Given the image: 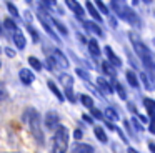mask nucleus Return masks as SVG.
<instances>
[{"label":"nucleus","instance_id":"nucleus-20","mask_svg":"<svg viewBox=\"0 0 155 153\" xmlns=\"http://www.w3.org/2000/svg\"><path fill=\"white\" fill-rule=\"evenodd\" d=\"M94 133H95V136L98 138V142H102V143H107V142H108L107 133H105V130L102 128V126H95V128H94Z\"/></svg>","mask_w":155,"mask_h":153},{"label":"nucleus","instance_id":"nucleus-31","mask_svg":"<svg viewBox=\"0 0 155 153\" xmlns=\"http://www.w3.org/2000/svg\"><path fill=\"white\" fill-rule=\"evenodd\" d=\"M40 7L42 8H44V7L45 8H50V7L52 8H57V0H42Z\"/></svg>","mask_w":155,"mask_h":153},{"label":"nucleus","instance_id":"nucleus-40","mask_svg":"<svg viewBox=\"0 0 155 153\" xmlns=\"http://www.w3.org/2000/svg\"><path fill=\"white\" fill-rule=\"evenodd\" d=\"M108 23H110V25L114 27V28H117V20H115L114 17H110V22H108Z\"/></svg>","mask_w":155,"mask_h":153},{"label":"nucleus","instance_id":"nucleus-2","mask_svg":"<svg viewBox=\"0 0 155 153\" xmlns=\"http://www.w3.org/2000/svg\"><path fill=\"white\" fill-rule=\"evenodd\" d=\"M110 3H112L114 12L117 13L120 18H124L125 22H128L130 25L137 27V28H140V27H142L140 17L135 13V10L132 8V7L127 5V2H125V0H110Z\"/></svg>","mask_w":155,"mask_h":153},{"label":"nucleus","instance_id":"nucleus-39","mask_svg":"<svg viewBox=\"0 0 155 153\" xmlns=\"http://www.w3.org/2000/svg\"><path fill=\"white\" fill-rule=\"evenodd\" d=\"M112 148H114V151L115 153H122V150H120V146L117 145V143H112Z\"/></svg>","mask_w":155,"mask_h":153},{"label":"nucleus","instance_id":"nucleus-41","mask_svg":"<svg viewBox=\"0 0 155 153\" xmlns=\"http://www.w3.org/2000/svg\"><path fill=\"white\" fill-rule=\"evenodd\" d=\"M74 136H75V138H77V140H80V138H82V132H80V130H75Z\"/></svg>","mask_w":155,"mask_h":153},{"label":"nucleus","instance_id":"nucleus-14","mask_svg":"<svg viewBox=\"0 0 155 153\" xmlns=\"http://www.w3.org/2000/svg\"><path fill=\"white\" fill-rule=\"evenodd\" d=\"M97 85H98V88H100V92H104V93H114V90L115 88H112V85L107 82L105 78H97Z\"/></svg>","mask_w":155,"mask_h":153},{"label":"nucleus","instance_id":"nucleus-15","mask_svg":"<svg viewBox=\"0 0 155 153\" xmlns=\"http://www.w3.org/2000/svg\"><path fill=\"white\" fill-rule=\"evenodd\" d=\"M88 52H90L92 57H100V47H98V42L95 38L88 40Z\"/></svg>","mask_w":155,"mask_h":153},{"label":"nucleus","instance_id":"nucleus-34","mask_svg":"<svg viewBox=\"0 0 155 153\" xmlns=\"http://www.w3.org/2000/svg\"><path fill=\"white\" fill-rule=\"evenodd\" d=\"M7 98V90H5V85L0 82V102H4Z\"/></svg>","mask_w":155,"mask_h":153},{"label":"nucleus","instance_id":"nucleus-11","mask_svg":"<svg viewBox=\"0 0 155 153\" xmlns=\"http://www.w3.org/2000/svg\"><path fill=\"white\" fill-rule=\"evenodd\" d=\"M72 153H95V148L88 143H77L72 148Z\"/></svg>","mask_w":155,"mask_h":153},{"label":"nucleus","instance_id":"nucleus-12","mask_svg":"<svg viewBox=\"0 0 155 153\" xmlns=\"http://www.w3.org/2000/svg\"><path fill=\"white\" fill-rule=\"evenodd\" d=\"M105 55H107L108 62H110L112 65H115V67H120L122 65V60L115 55V52L112 50V47H105Z\"/></svg>","mask_w":155,"mask_h":153},{"label":"nucleus","instance_id":"nucleus-32","mask_svg":"<svg viewBox=\"0 0 155 153\" xmlns=\"http://www.w3.org/2000/svg\"><path fill=\"white\" fill-rule=\"evenodd\" d=\"M27 30L32 33V38H34V42H38V33H37V30L32 27V23H27Z\"/></svg>","mask_w":155,"mask_h":153},{"label":"nucleus","instance_id":"nucleus-4","mask_svg":"<svg viewBox=\"0 0 155 153\" xmlns=\"http://www.w3.org/2000/svg\"><path fill=\"white\" fill-rule=\"evenodd\" d=\"M68 142H70V133L68 128L60 125L54 133L52 138V153H67L68 150Z\"/></svg>","mask_w":155,"mask_h":153},{"label":"nucleus","instance_id":"nucleus-33","mask_svg":"<svg viewBox=\"0 0 155 153\" xmlns=\"http://www.w3.org/2000/svg\"><path fill=\"white\" fill-rule=\"evenodd\" d=\"M65 96L68 98V102H70V103L75 102V95H74V90H72V88H65Z\"/></svg>","mask_w":155,"mask_h":153},{"label":"nucleus","instance_id":"nucleus-43","mask_svg":"<svg viewBox=\"0 0 155 153\" xmlns=\"http://www.w3.org/2000/svg\"><path fill=\"white\" fill-rule=\"evenodd\" d=\"M148 150H150L152 153H155V143H152V142L148 143Z\"/></svg>","mask_w":155,"mask_h":153},{"label":"nucleus","instance_id":"nucleus-24","mask_svg":"<svg viewBox=\"0 0 155 153\" xmlns=\"http://www.w3.org/2000/svg\"><path fill=\"white\" fill-rule=\"evenodd\" d=\"M80 102H82V105L85 106V108H88V110H92V108H95L94 106V98L92 96H88V95H80Z\"/></svg>","mask_w":155,"mask_h":153},{"label":"nucleus","instance_id":"nucleus-27","mask_svg":"<svg viewBox=\"0 0 155 153\" xmlns=\"http://www.w3.org/2000/svg\"><path fill=\"white\" fill-rule=\"evenodd\" d=\"M28 63H30V67L34 70H37V72H40L42 70V63L38 58H35V57H28Z\"/></svg>","mask_w":155,"mask_h":153},{"label":"nucleus","instance_id":"nucleus-17","mask_svg":"<svg viewBox=\"0 0 155 153\" xmlns=\"http://www.w3.org/2000/svg\"><path fill=\"white\" fill-rule=\"evenodd\" d=\"M102 70L105 72V75H108V76H112V78H115V75H117V70H115V65H112L110 62H104L102 63Z\"/></svg>","mask_w":155,"mask_h":153},{"label":"nucleus","instance_id":"nucleus-18","mask_svg":"<svg viewBox=\"0 0 155 153\" xmlns=\"http://www.w3.org/2000/svg\"><path fill=\"white\" fill-rule=\"evenodd\" d=\"M85 7H87V10H88V13H90L92 17H94L97 22H102V17H100V12L97 10V7H95V3H92V2H87L85 3Z\"/></svg>","mask_w":155,"mask_h":153},{"label":"nucleus","instance_id":"nucleus-9","mask_svg":"<svg viewBox=\"0 0 155 153\" xmlns=\"http://www.w3.org/2000/svg\"><path fill=\"white\" fill-rule=\"evenodd\" d=\"M65 3H67V7L78 17V18H82V17H84V8H82V5L77 2V0H65Z\"/></svg>","mask_w":155,"mask_h":153},{"label":"nucleus","instance_id":"nucleus-44","mask_svg":"<svg viewBox=\"0 0 155 153\" xmlns=\"http://www.w3.org/2000/svg\"><path fill=\"white\" fill-rule=\"evenodd\" d=\"M127 153H138V151H137L135 148H128V150H127Z\"/></svg>","mask_w":155,"mask_h":153},{"label":"nucleus","instance_id":"nucleus-47","mask_svg":"<svg viewBox=\"0 0 155 153\" xmlns=\"http://www.w3.org/2000/svg\"><path fill=\"white\" fill-rule=\"evenodd\" d=\"M137 2H138V0H134V5H137Z\"/></svg>","mask_w":155,"mask_h":153},{"label":"nucleus","instance_id":"nucleus-36","mask_svg":"<svg viewBox=\"0 0 155 153\" xmlns=\"http://www.w3.org/2000/svg\"><path fill=\"white\" fill-rule=\"evenodd\" d=\"M132 125L135 126V130H137V132H142V130H143V126H142L140 123H138V120H137V118L132 120Z\"/></svg>","mask_w":155,"mask_h":153},{"label":"nucleus","instance_id":"nucleus-6","mask_svg":"<svg viewBox=\"0 0 155 153\" xmlns=\"http://www.w3.org/2000/svg\"><path fill=\"white\" fill-rule=\"evenodd\" d=\"M58 122H60V118H58V115L55 112L45 113V128L47 130H57L58 126H60Z\"/></svg>","mask_w":155,"mask_h":153},{"label":"nucleus","instance_id":"nucleus-21","mask_svg":"<svg viewBox=\"0 0 155 153\" xmlns=\"http://www.w3.org/2000/svg\"><path fill=\"white\" fill-rule=\"evenodd\" d=\"M58 80H60V83L64 85V88H72V85H74V78H72V75H67V73H62Z\"/></svg>","mask_w":155,"mask_h":153},{"label":"nucleus","instance_id":"nucleus-35","mask_svg":"<svg viewBox=\"0 0 155 153\" xmlns=\"http://www.w3.org/2000/svg\"><path fill=\"white\" fill-rule=\"evenodd\" d=\"M90 112H92V115H94V118H98V120H102V118L105 116L104 113H102L100 110H97V108H92Z\"/></svg>","mask_w":155,"mask_h":153},{"label":"nucleus","instance_id":"nucleus-37","mask_svg":"<svg viewBox=\"0 0 155 153\" xmlns=\"http://www.w3.org/2000/svg\"><path fill=\"white\" fill-rule=\"evenodd\" d=\"M77 75L82 76V78H85V80H88V73L85 72V70H82V68H77Z\"/></svg>","mask_w":155,"mask_h":153},{"label":"nucleus","instance_id":"nucleus-42","mask_svg":"<svg viewBox=\"0 0 155 153\" xmlns=\"http://www.w3.org/2000/svg\"><path fill=\"white\" fill-rule=\"evenodd\" d=\"M82 118H84V120H85V122H87V123H92V122H94V120H92V116H88V115H84V116H82Z\"/></svg>","mask_w":155,"mask_h":153},{"label":"nucleus","instance_id":"nucleus-29","mask_svg":"<svg viewBox=\"0 0 155 153\" xmlns=\"http://www.w3.org/2000/svg\"><path fill=\"white\" fill-rule=\"evenodd\" d=\"M5 7H7V10L12 13V17H15V18H18V17H20V15H18V10H17V7H15L12 2H5Z\"/></svg>","mask_w":155,"mask_h":153},{"label":"nucleus","instance_id":"nucleus-28","mask_svg":"<svg viewBox=\"0 0 155 153\" xmlns=\"http://www.w3.org/2000/svg\"><path fill=\"white\" fill-rule=\"evenodd\" d=\"M94 3H95V7H97V8L100 10L102 13H104V15H108V7L105 5L102 0H94Z\"/></svg>","mask_w":155,"mask_h":153},{"label":"nucleus","instance_id":"nucleus-25","mask_svg":"<svg viewBox=\"0 0 155 153\" xmlns=\"http://www.w3.org/2000/svg\"><path fill=\"white\" fill-rule=\"evenodd\" d=\"M143 105H145V108L148 110L150 116H153V115H155V100H152V98H143Z\"/></svg>","mask_w":155,"mask_h":153},{"label":"nucleus","instance_id":"nucleus-48","mask_svg":"<svg viewBox=\"0 0 155 153\" xmlns=\"http://www.w3.org/2000/svg\"><path fill=\"white\" fill-rule=\"evenodd\" d=\"M25 2H28V3H30V2H32V0H25Z\"/></svg>","mask_w":155,"mask_h":153},{"label":"nucleus","instance_id":"nucleus-45","mask_svg":"<svg viewBox=\"0 0 155 153\" xmlns=\"http://www.w3.org/2000/svg\"><path fill=\"white\" fill-rule=\"evenodd\" d=\"M5 52H7V53H8V55H10V57H14V52H12V50H8L7 47H5Z\"/></svg>","mask_w":155,"mask_h":153},{"label":"nucleus","instance_id":"nucleus-19","mask_svg":"<svg viewBox=\"0 0 155 153\" xmlns=\"http://www.w3.org/2000/svg\"><path fill=\"white\" fill-rule=\"evenodd\" d=\"M4 27H5V30H7L8 33H10V37L18 30V25H17V23H15L12 18H5V20H4Z\"/></svg>","mask_w":155,"mask_h":153},{"label":"nucleus","instance_id":"nucleus-10","mask_svg":"<svg viewBox=\"0 0 155 153\" xmlns=\"http://www.w3.org/2000/svg\"><path fill=\"white\" fill-rule=\"evenodd\" d=\"M12 40H14L15 47H17L18 50H24V48H25V45H27V40H25L24 33H22L20 30H17V32H15L14 35H12Z\"/></svg>","mask_w":155,"mask_h":153},{"label":"nucleus","instance_id":"nucleus-46","mask_svg":"<svg viewBox=\"0 0 155 153\" xmlns=\"http://www.w3.org/2000/svg\"><path fill=\"white\" fill-rule=\"evenodd\" d=\"M143 2H145V3H152V0H143Z\"/></svg>","mask_w":155,"mask_h":153},{"label":"nucleus","instance_id":"nucleus-26","mask_svg":"<svg viewBox=\"0 0 155 153\" xmlns=\"http://www.w3.org/2000/svg\"><path fill=\"white\" fill-rule=\"evenodd\" d=\"M105 118H108V120H112V122H117L118 120V115H117V112H115L114 108H110V106H108L107 110H105Z\"/></svg>","mask_w":155,"mask_h":153},{"label":"nucleus","instance_id":"nucleus-38","mask_svg":"<svg viewBox=\"0 0 155 153\" xmlns=\"http://www.w3.org/2000/svg\"><path fill=\"white\" fill-rule=\"evenodd\" d=\"M148 130H150V133H153V135H155V115L150 116V128H148Z\"/></svg>","mask_w":155,"mask_h":153},{"label":"nucleus","instance_id":"nucleus-16","mask_svg":"<svg viewBox=\"0 0 155 153\" xmlns=\"http://www.w3.org/2000/svg\"><path fill=\"white\" fill-rule=\"evenodd\" d=\"M47 85H48V88H50V92H52V93H54V95L58 98V102H64V98H65V96H64V93H62L60 90H58V86L55 85V82H54V80H48V82H47Z\"/></svg>","mask_w":155,"mask_h":153},{"label":"nucleus","instance_id":"nucleus-8","mask_svg":"<svg viewBox=\"0 0 155 153\" xmlns=\"http://www.w3.org/2000/svg\"><path fill=\"white\" fill-rule=\"evenodd\" d=\"M18 78H20V82L24 83V85H30L32 82H34V73H32V70L28 68H22L20 72H18Z\"/></svg>","mask_w":155,"mask_h":153},{"label":"nucleus","instance_id":"nucleus-23","mask_svg":"<svg viewBox=\"0 0 155 153\" xmlns=\"http://www.w3.org/2000/svg\"><path fill=\"white\" fill-rule=\"evenodd\" d=\"M48 18H50V22L54 23V27H55V28H57L58 32L62 33V35H68V30H67V27H65L64 23L58 22V20H55V18H52V17H48Z\"/></svg>","mask_w":155,"mask_h":153},{"label":"nucleus","instance_id":"nucleus-30","mask_svg":"<svg viewBox=\"0 0 155 153\" xmlns=\"http://www.w3.org/2000/svg\"><path fill=\"white\" fill-rule=\"evenodd\" d=\"M115 92L118 93V96H120L122 100H125V98H127V92H125V88H124V86H122L118 82H115Z\"/></svg>","mask_w":155,"mask_h":153},{"label":"nucleus","instance_id":"nucleus-13","mask_svg":"<svg viewBox=\"0 0 155 153\" xmlns=\"http://www.w3.org/2000/svg\"><path fill=\"white\" fill-rule=\"evenodd\" d=\"M138 76H140L142 83H143V88L148 90V92H152V90H153V80L150 78V73L140 72V73H138Z\"/></svg>","mask_w":155,"mask_h":153},{"label":"nucleus","instance_id":"nucleus-22","mask_svg":"<svg viewBox=\"0 0 155 153\" xmlns=\"http://www.w3.org/2000/svg\"><path fill=\"white\" fill-rule=\"evenodd\" d=\"M125 78H127V82L130 83L132 86H138V76L135 75V72L127 70V72H125Z\"/></svg>","mask_w":155,"mask_h":153},{"label":"nucleus","instance_id":"nucleus-1","mask_svg":"<svg viewBox=\"0 0 155 153\" xmlns=\"http://www.w3.org/2000/svg\"><path fill=\"white\" fill-rule=\"evenodd\" d=\"M128 37H130V42H132V45H134V48H135V53L138 55V58H140L142 63H143V67L152 73V75H155V57H153V53H152V50L138 38L137 33L130 32Z\"/></svg>","mask_w":155,"mask_h":153},{"label":"nucleus","instance_id":"nucleus-3","mask_svg":"<svg viewBox=\"0 0 155 153\" xmlns=\"http://www.w3.org/2000/svg\"><path fill=\"white\" fill-rule=\"evenodd\" d=\"M24 120L28 123V128H30V132H32V136H34L40 145H44V128H42L40 113H38L35 108H27L24 112Z\"/></svg>","mask_w":155,"mask_h":153},{"label":"nucleus","instance_id":"nucleus-5","mask_svg":"<svg viewBox=\"0 0 155 153\" xmlns=\"http://www.w3.org/2000/svg\"><path fill=\"white\" fill-rule=\"evenodd\" d=\"M48 65L55 67V68H60V70H67L68 67H70V63H68L67 57H65L60 50L55 48V50H52V52H50V57H48Z\"/></svg>","mask_w":155,"mask_h":153},{"label":"nucleus","instance_id":"nucleus-7","mask_svg":"<svg viewBox=\"0 0 155 153\" xmlns=\"http://www.w3.org/2000/svg\"><path fill=\"white\" fill-rule=\"evenodd\" d=\"M82 23H84V27L88 30V32L95 33V35H98V37H104V30H102V27L98 25V23L90 22V20H84Z\"/></svg>","mask_w":155,"mask_h":153}]
</instances>
